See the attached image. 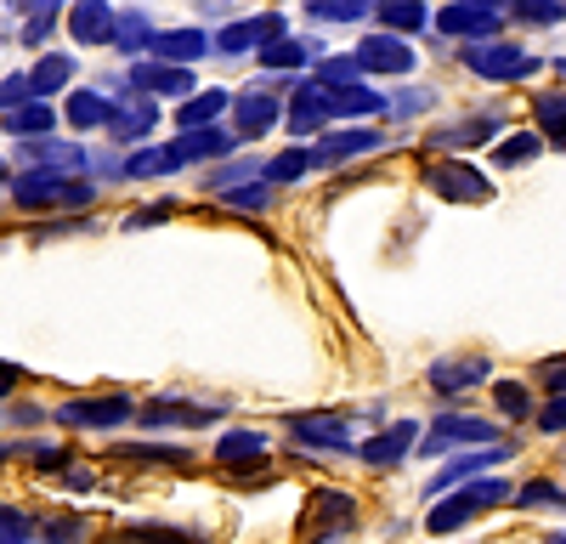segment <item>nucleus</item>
Masks as SVG:
<instances>
[{
  "mask_svg": "<svg viewBox=\"0 0 566 544\" xmlns=\"http://www.w3.org/2000/svg\"><path fill=\"white\" fill-rule=\"evenodd\" d=\"M431 181H437L448 199H488V181H482V176H470V165H442Z\"/></svg>",
  "mask_w": 566,
  "mask_h": 544,
  "instance_id": "423d86ee",
  "label": "nucleus"
},
{
  "mask_svg": "<svg viewBox=\"0 0 566 544\" xmlns=\"http://www.w3.org/2000/svg\"><path fill=\"white\" fill-rule=\"evenodd\" d=\"M527 154H533V143H527V136H515V143H504V148H499V159H504V165L527 159Z\"/></svg>",
  "mask_w": 566,
  "mask_h": 544,
  "instance_id": "dca6fc26",
  "label": "nucleus"
},
{
  "mask_svg": "<svg viewBox=\"0 0 566 544\" xmlns=\"http://www.w3.org/2000/svg\"><path fill=\"white\" fill-rule=\"evenodd\" d=\"M470 63H476L482 74H522V69H527V63L515 57V52H476Z\"/></svg>",
  "mask_w": 566,
  "mask_h": 544,
  "instance_id": "9d476101",
  "label": "nucleus"
},
{
  "mask_svg": "<svg viewBox=\"0 0 566 544\" xmlns=\"http://www.w3.org/2000/svg\"><path fill=\"white\" fill-rule=\"evenodd\" d=\"M504 453H510V448H493V453H464V460H453V465H448V471H442V477H437L431 488H424V493H431V499H442V493H448L453 482H464V477H476V471H488V465H499V460H504Z\"/></svg>",
  "mask_w": 566,
  "mask_h": 544,
  "instance_id": "20e7f679",
  "label": "nucleus"
},
{
  "mask_svg": "<svg viewBox=\"0 0 566 544\" xmlns=\"http://www.w3.org/2000/svg\"><path fill=\"white\" fill-rule=\"evenodd\" d=\"M261 453H266V448H261V437H255V431H227V437H221V460H227V465H239V460H261Z\"/></svg>",
  "mask_w": 566,
  "mask_h": 544,
  "instance_id": "1a4fd4ad",
  "label": "nucleus"
},
{
  "mask_svg": "<svg viewBox=\"0 0 566 544\" xmlns=\"http://www.w3.org/2000/svg\"><path fill=\"white\" fill-rule=\"evenodd\" d=\"M295 437L312 448H346V426H335V420H295Z\"/></svg>",
  "mask_w": 566,
  "mask_h": 544,
  "instance_id": "6e6552de",
  "label": "nucleus"
},
{
  "mask_svg": "<svg viewBox=\"0 0 566 544\" xmlns=\"http://www.w3.org/2000/svg\"><path fill=\"white\" fill-rule=\"evenodd\" d=\"M549 544H566V538H549Z\"/></svg>",
  "mask_w": 566,
  "mask_h": 544,
  "instance_id": "f3484780",
  "label": "nucleus"
},
{
  "mask_svg": "<svg viewBox=\"0 0 566 544\" xmlns=\"http://www.w3.org/2000/svg\"><path fill=\"white\" fill-rule=\"evenodd\" d=\"M125 415H130V402H125V397H103V402H69V408H63V420H74V426H80V420H91V426H114V420H125Z\"/></svg>",
  "mask_w": 566,
  "mask_h": 544,
  "instance_id": "0eeeda50",
  "label": "nucleus"
},
{
  "mask_svg": "<svg viewBox=\"0 0 566 544\" xmlns=\"http://www.w3.org/2000/svg\"><path fill=\"white\" fill-rule=\"evenodd\" d=\"M45 538H52V544H80V522H52Z\"/></svg>",
  "mask_w": 566,
  "mask_h": 544,
  "instance_id": "2eb2a0df",
  "label": "nucleus"
},
{
  "mask_svg": "<svg viewBox=\"0 0 566 544\" xmlns=\"http://www.w3.org/2000/svg\"><path fill=\"white\" fill-rule=\"evenodd\" d=\"M499 408H504V415H510V420H522V415H527V391L504 380V386H499Z\"/></svg>",
  "mask_w": 566,
  "mask_h": 544,
  "instance_id": "ddd939ff",
  "label": "nucleus"
},
{
  "mask_svg": "<svg viewBox=\"0 0 566 544\" xmlns=\"http://www.w3.org/2000/svg\"><path fill=\"white\" fill-rule=\"evenodd\" d=\"M482 375H488L482 357H459V363H437V369H431V386H437V391H459V386H476Z\"/></svg>",
  "mask_w": 566,
  "mask_h": 544,
  "instance_id": "39448f33",
  "label": "nucleus"
},
{
  "mask_svg": "<svg viewBox=\"0 0 566 544\" xmlns=\"http://www.w3.org/2000/svg\"><path fill=\"white\" fill-rule=\"evenodd\" d=\"M493 437H499V426H488V420H470V415H442V420L431 426V437H424L419 448H424V453H448V448L493 442Z\"/></svg>",
  "mask_w": 566,
  "mask_h": 544,
  "instance_id": "f03ea898",
  "label": "nucleus"
},
{
  "mask_svg": "<svg viewBox=\"0 0 566 544\" xmlns=\"http://www.w3.org/2000/svg\"><path fill=\"white\" fill-rule=\"evenodd\" d=\"M130 538H142V544H199L193 533H176V527H136Z\"/></svg>",
  "mask_w": 566,
  "mask_h": 544,
  "instance_id": "f8f14e48",
  "label": "nucleus"
},
{
  "mask_svg": "<svg viewBox=\"0 0 566 544\" xmlns=\"http://www.w3.org/2000/svg\"><path fill=\"white\" fill-rule=\"evenodd\" d=\"M538 426L544 431H566V391H560V402H549L544 415H538Z\"/></svg>",
  "mask_w": 566,
  "mask_h": 544,
  "instance_id": "4468645a",
  "label": "nucleus"
},
{
  "mask_svg": "<svg viewBox=\"0 0 566 544\" xmlns=\"http://www.w3.org/2000/svg\"><path fill=\"white\" fill-rule=\"evenodd\" d=\"M499 499H510V482H499V477H482V482H470V493H453V499H442V505L424 516V527L431 533H453V527H464V522H476V511H488V505H499Z\"/></svg>",
  "mask_w": 566,
  "mask_h": 544,
  "instance_id": "f257e3e1",
  "label": "nucleus"
},
{
  "mask_svg": "<svg viewBox=\"0 0 566 544\" xmlns=\"http://www.w3.org/2000/svg\"><path fill=\"white\" fill-rule=\"evenodd\" d=\"M522 505H566V493L555 482H527L522 488Z\"/></svg>",
  "mask_w": 566,
  "mask_h": 544,
  "instance_id": "9b49d317",
  "label": "nucleus"
},
{
  "mask_svg": "<svg viewBox=\"0 0 566 544\" xmlns=\"http://www.w3.org/2000/svg\"><path fill=\"white\" fill-rule=\"evenodd\" d=\"M413 437H419V426H413V420H402V426H391L386 437H374V442L363 448V460H368V465H397L402 453H408V442H413Z\"/></svg>",
  "mask_w": 566,
  "mask_h": 544,
  "instance_id": "7ed1b4c3",
  "label": "nucleus"
}]
</instances>
